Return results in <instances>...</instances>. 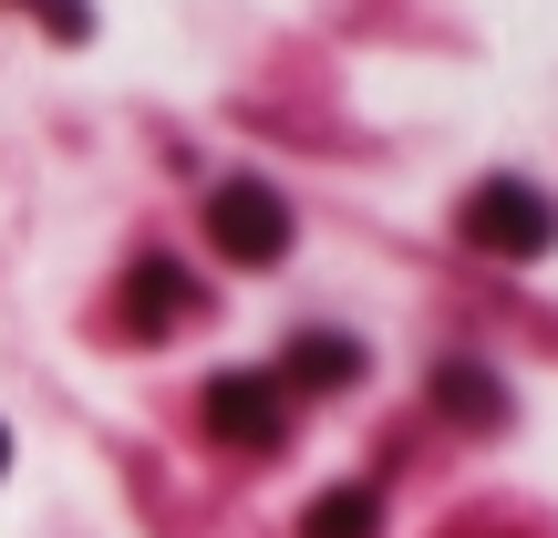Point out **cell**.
Returning a JSON list of instances; mask_svg holds the SVG:
<instances>
[{
  "label": "cell",
  "instance_id": "6da1fadb",
  "mask_svg": "<svg viewBox=\"0 0 558 538\" xmlns=\"http://www.w3.org/2000/svg\"><path fill=\"white\" fill-rule=\"evenodd\" d=\"M207 249H228L239 270H269L290 249V198L269 177H218L207 187Z\"/></svg>",
  "mask_w": 558,
  "mask_h": 538
},
{
  "label": "cell",
  "instance_id": "9c48e42d",
  "mask_svg": "<svg viewBox=\"0 0 558 538\" xmlns=\"http://www.w3.org/2000/svg\"><path fill=\"white\" fill-rule=\"evenodd\" d=\"M0 477H11V435H0Z\"/></svg>",
  "mask_w": 558,
  "mask_h": 538
},
{
  "label": "cell",
  "instance_id": "5b68a950",
  "mask_svg": "<svg viewBox=\"0 0 558 538\" xmlns=\"http://www.w3.org/2000/svg\"><path fill=\"white\" fill-rule=\"evenodd\" d=\"M341 383H362V342H352V332H300V342H290V383H279V394H341Z\"/></svg>",
  "mask_w": 558,
  "mask_h": 538
},
{
  "label": "cell",
  "instance_id": "ba28073f",
  "mask_svg": "<svg viewBox=\"0 0 558 538\" xmlns=\"http://www.w3.org/2000/svg\"><path fill=\"white\" fill-rule=\"evenodd\" d=\"M52 32H62V41H83V32H94V11H83V0H52Z\"/></svg>",
  "mask_w": 558,
  "mask_h": 538
},
{
  "label": "cell",
  "instance_id": "52a82bcc",
  "mask_svg": "<svg viewBox=\"0 0 558 538\" xmlns=\"http://www.w3.org/2000/svg\"><path fill=\"white\" fill-rule=\"evenodd\" d=\"M435 404H445V415H465V425H507V383L486 373V362H445V373H435Z\"/></svg>",
  "mask_w": 558,
  "mask_h": 538
},
{
  "label": "cell",
  "instance_id": "8992f818",
  "mask_svg": "<svg viewBox=\"0 0 558 538\" xmlns=\"http://www.w3.org/2000/svg\"><path fill=\"white\" fill-rule=\"evenodd\" d=\"M300 538H383V498H373V487H320L311 518H300Z\"/></svg>",
  "mask_w": 558,
  "mask_h": 538
},
{
  "label": "cell",
  "instance_id": "7a4b0ae2",
  "mask_svg": "<svg viewBox=\"0 0 558 538\" xmlns=\"http://www.w3.org/2000/svg\"><path fill=\"white\" fill-rule=\"evenodd\" d=\"M548 239H558V207L527 177H486L465 198V249H486V260H548Z\"/></svg>",
  "mask_w": 558,
  "mask_h": 538
},
{
  "label": "cell",
  "instance_id": "277c9868",
  "mask_svg": "<svg viewBox=\"0 0 558 538\" xmlns=\"http://www.w3.org/2000/svg\"><path fill=\"white\" fill-rule=\"evenodd\" d=\"M197 311H207V290H197V279H186L177 260H135V270H124V332H135V342L186 332Z\"/></svg>",
  "mask_w": 558,
  "mask_h": 538
},
{
  "label": "cell",
  "instance_id": "3957f363",
  "mask_svg": "<svg viewBox=\"0 0 558 538\" xmlns=\"http://www.w3.org/2000/svg\"><path fill=\"white\" fill-rule=\"evenodd\" d=\"M197 425L218 445H239V456H269V445L290 435V394H279V373H207Z\"/></svg>",
  "mask_w": 558,
  "mask_h": 538
}]
</instances>
